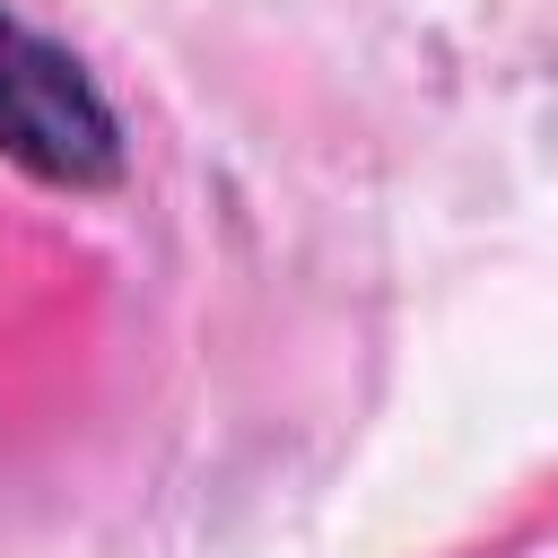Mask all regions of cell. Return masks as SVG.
Returning <instances> with one entry per match:
<instances>
[{
  "instance_id": "6da1fadb",
  "label": "cell",
  "mask_w": 558,
  "mask_h": 558,
  "mask_svg": "<svg viewBox=\"0 0 558 558\" xmlns=\"http://www.w3.org/2000/svg\"><path fill=\"white\" fill-rule=\"evenodd\" d=\"M0 157L61 192H105L122 174V122L78 52L0 9Z\"/></svg>"
}]
</instances>
